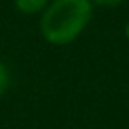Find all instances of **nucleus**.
<instances>
[{"label": "nucleus", "instance_id": "obj_2", "mask_svg": "<svg viewBox=\"0 0 129 129\" xmlns=\"http://www.w3.org/2000/svg\"><path fill=\"white\" fill-rule=\"evenodd\" d=\"M48 4H50V0H14L16 10H18L20 14H26V16L42 14Z\"/></svg>", "mask_w": 129, "mask_h": 129}, {"label": "nucleus", "instance_id": "obj_4", "mask_svg": "<svg viewBox=\"0 0 129 129\" xmlns=\"http://www.w3.org/2000/svg\"><path fill=\"white\" fill-rule=\"evenodd\" d=\"M125 0H91L93 6H99V8H115V6H121Z\"/></svg>", "mask_w": 129, "mask_h": 129}, {"label": "nucleus", "instance_id": "obj_3", "mask_svg": "<svg viewBox=\"0 0 129 129\" xmlns=\"http://www.w3.org/2000/svg\"><path fill=\"white\" fill-rule=\"evenodd\" d=\"M8 89H10V71H8V67L0 60V97H2Z\"/></svg>", "mask_w": 129, "mask_h": 129}, {"label": "nucleus", "instance_id": "obj_1", "mask_svg": "<svg viewBox=\"0 0 129 129\" xmlns=\"http://www.w3.org/2000/svg\"><path fill=\"white\" fill-rule=\"evenodd\" d=\"M93 18L91 0H50L40 14V36L52 46L75 42Z\"/></svg>", "mask_w": 129, "mask_h": 129}, {"label": "nucleus", "instance_id": "obj_5", "mask_svg": "<svg viewBox=\"0 0 129 129\" xmlns=\"http://www.w3.org/2000/svg\"><path fill=\"white\" fill-rule=\"evenodd\" d=\"M125 38L129 40V20H127V24H125Z\"/></svg>", "mask_w": 129, "mask_h": 129}]
</instances>
